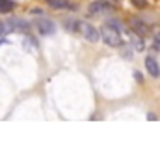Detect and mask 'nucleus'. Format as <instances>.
Here are the masks:
<instances>
[{
	"mask_svg": "<svg viewBox=\"0 0 160 153\" xmlns=\"http://www.w3.org/2000/svg\"><path fill=\"white\" fill-rule=\"evenodd\" d=\"M15 9V2L13 0H0V13H9Z\"/></svg>",
	"mask_w": 160,
	"mask_h": 153,
	"instance_id": "10",
	"label": "nucleus"
},
{
	"mask_svg": "<svg viewBox=\"0 0 160 153\" xmlns=\"http://www.w3.org/2000/svg\"><path fill=\"white\" fill-rule=\"evenodd\" d=\"M145 69L149 71V75H151V76H158L160 75L158 62H157L153 56H147V58H145Z\"/></svg>",
	"mask_w": 160,
	"mask_h": 153,
	"instance_id": "5",
	"label": "nucleus"
},
{
	"mask_svg": "<svg viewBox=\"0 0 160 153\" xmlns=\"http://www.w3.org/2000/svg\"><path fill=\"white\" fill-rule=\"evenodd\" d=\"M8 26H9V28H15V30H19V32L22 30L24 34H28V28H30V26H28L26 23H22V21H17V19H11Z\"/></svg>",
	"mask_w": 160,
	"mask_h": 153,
	"instance_id": "8",
	"label": "nucleus"
},
{
	"mask_svg": "<svg viewBox=\"0 0 160 153\" xmlns=\"http://www.w3.org/2000/svg\"><path fill=\"white\" fill-rule=\"evenodd\" d=\"M2 45H8V41H6V39H2V41H0V47H2Z\"/></svg>",
	"mask_w": 160,
	"mask_h": 153,
	"instance_id": "15",
	"label": "nucleus"
},
{
	"mask_svg": "<svg viewBox=\"0 0 160 153\" xmlns=\"http://www.w3.org/2000/svg\"><path fill=\"white\" fill-rule=\"evenodd\" d=\"M130 26H132V30H134V34H145L147 32V26L142 23V21H130Z\"/></svg>",
	"mask_w": 160,
	"mask_h": 153,
	"instance_id": "9",
	"label": "nucleus"
},
{
	"mask_svg": "<svg viewBox=\"0 0 160 153\" xmlns=\"http://www.w3.org/2000/svg\"><path fill=\"white\" fill-rule=\"evenodd\" d=\"M47 4L52 8V9H73L75 6H71L69 2H63V0H47Z\"/></svg>",
	"mask_w": 160,
	"mask_h": 153,
	"instance_id": "7",
	"label": "nucleus"
},
{
	"mask_svg": "<svg viewBox=\"0 0 160 153\" xmlns=\"http://www.w3.org/2000/svg\"><path fill=\"white\" fill-rule=\"evenodd\" d=\"M69 28H73V30H77L80 36L84 39H88L89 43H97L101 36H99V30L93 26V24H89V23H84V21H75V23H69L67 24Z\"/></svg>",
	"mask_w": 160,
	"mask_h": 153,
	"instance_id": "2",
	"label": "nucleus"
},
{
	"mask_svg": "<svg viewBox=\"0 0 160 153\" xmlns=\"http://www.w3.org/2000/svg\"><path fill=\"white\" fill-rule=\"evenodd\" d=\"M151 32H153V38H155V41H157V45H160V26L157 24V26H153L151 28Z\"/></svg>",
	"mask_w": 160,
	"mask_h": 153,
	"instance_id": "12",
	"label": "nucleus"
},
{
	"mask_svg": "<svg viewBox=\"0 0 160 153\" xmlns=\"http://www.w3.org/2000/svg\"><path fill=\"white\" fill-rule=\"evenodd\" d=\"M134 78H136L138 82H142V80H143V76H142V73H140V71H134Z\"/></svg>",
	"mask_w": 160,
	"mask_h": 153,
	"instance_id": "14",
	"label": "nucleus"
},
{
	"mask_svg": "<svg viewBox=\"0 0 160 153\" xmlns=\"http://www.w3.org/2000/svg\"><path fill=\"white\" fill-rule=\"evenodd\" d=\"M34 24H36V28H38V32H39L41 36H54L56 34V24L50 19H47V17L36 19Z\"/></svg>",
	"mask_w": 160,
	"mask_h": 153,
	"instance_id": "3",
	"label": "nucleus"
},
{
	"mask_svg": "<svg viewBox=\"0 0 160 153\" xmlns=\"http://www.w3.org/2000/svg\"><path fill=\"white\" fill-rule=\"evenodd\" d=\"M24 45H26V49H28L30 52H36V50H38V43L30 38V36H24Z\"/></svg>",
	"mask_w": 160,
	"mask_h": 153,
	"instance_id": "11",
	"label": "nucleus"
},
{
	"mask_svg": "<svg viewBox=\"0 0 160 153\" xmlns=\"http://www.w3.org/2000/svg\"><path fill=\"white\" fill-rule=\"evenodd\" d=\"M8 32H9V26H8V24H4V23L0 21V38H2V36H6Z\"/></svg>",
	"mask_w": 160,
	"mask_h": 153,
	"instance_id": "13",
	"label": "nucleus"
},
{
	"mask_svg": "<svg viewBox=\"0 0 160 153\" xmlns=\"http://www.w3.org/2000/svg\"><path fill=\"white\" fill-rule=\"evenodd\" d=\"M130 41H132V47H134V50H138V52H142V50H145V41L140 38L138 34H130Z\"/></svg>",
	"mask_w": 160,
	"mask_h": 153,
	"instance_id": "6",
	"label": "nucleus"
},
{
	"mask_svg": "<svg viewBox=\"0 0 160 153\" xmlns=\"http://www.w3.org/2000/svg\"><path fill=\"white\" fill-rule=\"evenodd\" d=\"M110 9H114V4L110 2V0H97V2H91L89 4V8H88V11L93 15V13H106V11H110Z\"/></svg>",
	"mask_w": 160,
	"mask_h": 153,
	"instance_id": "4",
	"label": "nucleus"
},
{
	"mask_svg": "<svg viewBox=\"0 0 160 153\" xmlns=\"http://www.w3.org/2000/svg\"><path fill=\"white\" fill-rule=\"evenodd\" d=\"M99 36L108 47H121L123 45V30L118 23H106L102 24Z\"/></svg>",
	"mask_w": 160,
	"mask_h": 153,
	"instance_id": "1",
	"label": "nucleus"
}]
</instances>
